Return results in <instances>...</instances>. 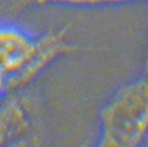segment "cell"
<instances>
[{
  "mask_svg": "<svg viewBox=\"0 0 148 147\" xmlns=\"http://www.w3.org/2000/svg\"><path fill=\"white\" fill-rule=\"evenodd\" d=\"M137 2H148V0H38V5H58L78 8H97L116 6Z\"/></svg>",
  "mask_w": 148,
  "mask_h": 147,
  "instance_id": "4",
  "label": "cell"
},
{
  "mask_svg": "<svg viewBox=\"0 0 148 147\" xmlns=\"http://www.w3.org/2000/svg\"><path fill=\"white\" fill-rule=\"evenodd\" d=\"M30 89L0 98V146L40 145L45 140L42 104Z\"/></svg>",
  "mask_w": 148,
  "mask_h": 147,
  "instance_id": "3",
  "label": "cell"
},
{
  "mask_svg": "<svg viewBox=\"0 0 148 147\" xmlns=\"http://www.w3.org/2000/svg\"><path fill=\"white\" fill-rule=\"evenodd\" d=\"M77 50L65 27L38 32L1 18L0 96L32 87L52 64Z\"/></svg>",
  "mask_w": 148,
  "mask_h": 147,
  "instance_id": "1",
  "label": "cell"
},
{
  "mask_svg": "<svg viewBox=\"0 0 148 147\" xmlns=\"http://www.w3.org/2000/svg\"><path fill=\"white\" fill-rule=\"evenodd\" d=\"M143 76L148 79V26L146 32V46H145V55H144V62H143Z\"/></svg>",
  "mask_w": 148,
  "mask_h": 147,
  "instance_id": "5",
  "label": "cell"
},
{
  "mask_svg": "<svg viewBox=\"0 0 148 147\" xmlns=\"http://www.w3.org/2000/svg\"><path fill=\"white\" fill-rule=\"evenodd\" d=\"M1 97H2V96H0V98H1Z\"/></svg>",
  "mask_w": 148,
  "mask_h": 147,
  "instance_id": "6",
  "label": "cell"
},
{
  "mask_svg": "<svg viewBox=\"0 0 148 147\" xmlns=\"http://www.w3.org/2000/svg\"><path fill=\"white\" fill-rule=\"evenodd\" d=\"M148 137V79L120 86L98 114L97 146H138Z\"/></svg>",
  "mask_w": 148,
  "mask_h": 147,
  "instance_id": "2",
  "label": "cell"
}]
</instances>
